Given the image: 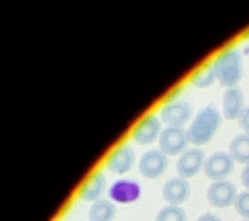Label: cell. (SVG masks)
Instances as JSON below:
<instances>
[{
	"label": "cell",
	"instance_id": "1",
	"mask_svg": "<svg viewBox=\"0 0 249 221\" xmlns=\"http://www.w3.org/2000/svg\"><path fill=\"white\" fill-rule=\"evenodd\" d=\"M220 112L213 105L200 110L187 130L189 142L194 145H203L214 137L221 125Z\"/></svg>",
	"mask_w": 249,
	"mask_h": 221
},
{
	"label": "cell",
	"instance_id": "2",
	"mask_svg": "<svg viewBox=\"0 0 249 221\" xmlns=\"http://www.w3.org/2000/svg\"><path fill=\"white\" fill-rule=\"evenodd\" d=\"M216 80L226 87H234L243 74L242 58L237 49H230L218 56L214 62Z\"/></svg>",
	"mask_w": 249,
	"mask_h": 221
},
{
	"label": "cell",
	"instance_id": "3",
	"mask_svg": "<svg viewBox=\"0 0 249 221\" xmlns=\"http://www.w3.org/2000/svg\"><path fill=\"white\" fill-rule=\"evenodd\" d=\"M189 143L186 131L180 127L167 126L162 130L159 138L160 150L167 156L181 155Z\"/></svg>",
	"mask_w": 249,
	"mask_h": 221
},
{
	"label": "cell",
	"instance_id": "4",
	"mask_svg": "<svg viewBox=\"0 0 249 221\" xmlns=\"http://www.w3.org/2000/svg\"><path fill=\"white\" fill-rule=\"evenodd\" d=\"M136 153L129 144H121L109 155L106 167L117 175H125L136 163Z\"/></svg>",
	"mask_w": 249,
	"mask_h": 221
},
{
	"label": "cell",
	"instance_id": "5",
	"mask_svg": "<svg viewBox=\"0 0 249 221\" xmlns=\"http://www.w3.org/2000/svg\"><path fill=\"white\" fill-rule=\"evenodd\" d=\"M168 165L167 155L160 150H151L141 155L139 162V170L144 178L154 180L163 175V173L167 170Z\"/></svg>",
	"mask_w": 249,
	"mask_h": 221
},
{
	"label": "cell",
	"instance_id": "6",
	"mask_svg": "<svg viewBox=\"0 0 249 221\" xmlns=\"http://www.w3.org/2000/svg\"><path fill=\"white\" fill-rule=\"evenodd\" d=\"M191 117L192 108L186 101H171L160 110V119L167 124V126L171 127L183 128Z\"/></svg>",
	"mask_w": 249,
	"mask_h": 221
},
{
	"label": "cell",
	"instance_id": "7",
	"mask_svg": "<svg viewBox=\"0 0 249 221\" xmlns=\"http://www.w3.org/2000/svg\"><path fill=\"white\" fill-rule=\"evenodd\" d=\"M237 188L230 181L214 182L207 191V199L210 205L217 208L233 206L237 197Z\"/></svg>",
	"mask_w": 249,
	"mask_h": 221
},
{
	"label": "cell",
	"instance_id": "8",
	"mask_svg": "<svg viewBox=\"0 0 249 221\" xmlns=\"http://www.w3.org/2000/svg\"><path fill=\"white\" fill-rule=\"evenodd\" d=\"M234 161L230 153L219 152L209 156L205 161L203 170L208 178L214 182L223 181L233 171Z\"/></svg>",
	"mask_w": 249,
	"mask_h": 221
},
{
	"label": "cell",
	"instance_id": "9",
	"mask_svg": "<svg viewBox=\"0 0 249 221\" xmlns=\"http://www.w3.org/2000/svg\"><path fill=\"white\" fill-rule=\"evenodd\" d=\"M206 161L205 154L197 148L188 149L179 155L176 169L179 176L188 179L194 177L204 167Z\"/></svg>",
	"mask_w": 249,
	"mask_h": 221
},
{
	"label": "cell",
	"instance_id": "10",
	"mask_svg": "<svg viewBox=\"0 0 249 221\" xmlns=\"http://www.w3.org/2000/svg\"><path fill=\"white\" fill-rule=\"evenodd\" d=\"M108 196L111 202L118 204H130L139 200L141 194L140 184L130 179L117 180L109 187Z\"/></svg>",
	"mask_w": 249,
	"mask_h": 221
},
{
	"label": "cell",
	"instance_id": "11",
	"mask_svg": "<svg viewBox=\"0 0 249 221\" xmlns=\"http://www.w3.org/2000/svg\"><path fill=\"white\" fill-rule=\"evenodd\" d=\"M162 121L154 114L145 117L132 131V138L136 144L146 145L160 138L162 132Z\"/></svg>",
	"mask_w": 249,
	"mask_h": 221
},
{
	"label": "cell",
	"instance_id": "12",
	"mask_svg": "<svg viewBox=\"0 0 249 221\" xmlns=\"http://www.w3.org/2000/svg\"><path fill=\"white\" fill-rule=\"evenodd\" d=\"M191 188L186 179L174 177L168 180L162 188L163 200L171 206H179L186 202L191 195Z\"/></svg>",
	"mask_w": 249,
	"mask_h": 221
},
{
	"label": "cell",
	"instance_id": "13",
	"mask_svg": "<svg viewBox=\"0 0 249 221\" xmlns=\"http://www.w3.org/2000/svg\"><path fill=\"white\" fill-rule=\"evenodd\" d=\"M107 188V179L101 170L95 171L82 187L79 196L86 202H97Z\"/></svg>",
	"mask_w": 249,
	"mask_h": 221
},
{
	"label": "cell",
	"instance_id": "14",
	"mask_svg": "<svg viewBox=\"0 0 249 221\" xmlns=\"http://www.w3.org/2000/svg\"><path fill=\"white\" fill-rule=\"evenodd\" d=\"M244 94L238 87H230L226 90L222 99L223 116L229 120H235L241 116L245 108Z\"/></svg>",
	"mask_w": 249,
	"mask_h": 221
},
{
	"label": "cell",
	"instance_id": "15",
	"mask_svg": "<svg viewBox=\"0 0 249 221\" xmlns=\"http://www.w3.org/2000/svg\"><path fill=\"white\" fill-rule=\"evenodd\" d=\"M116 213V206L113 202L101 199L90 206L89 221H113Z\"/></svg>",
	"mask_w": 249,
	"mask_h": 221
},
{
	"label": "cell",
	"instance_id": "16",
	"mask_svg": "<svg viewBox=\"0 0 249 221\" xmlns=\"http://www.w3.org/2000/svg\"><path fill=\"white\" fill-rule=\"evenodd\" d=\"M230 154L234 162L249 164V134H241L231 141Z\"/></svg>",
	"mask_w": 249,
	"mask_h": 221
},
{
	"label": "cell",
	"instance_id": "17",
	"mask_svg": "<svg viewBox=\"0 0 249 221\" xmlns=\"http://www.w3.org/2000/svg\"><path fill=\"white\" fill-rule=\"evenodd\" d=\"M216 80V75L214 73L213 64L210 63L203 68L199 70L196 74H195L191 78L192 85L198 87L204 88L209 85H212L213 82Z\"/></svg>",
	"mask_w": 249,
	"mask_h": 221
},
{
	"label": "cell",
	"instance_id": "18",
	"mask_svg": "<svg viewBox=\"0 0 249 221\" xmlns=\"http://www.w3.org/2000/svg\"><path fill=\"white\" fill-rule=\"evenodd\" d=\"M155 221H188L185 211L179 206H164L157 214Z\"/></svg>",
	"mask_w": 249,
	"mask_h": 221
},
{
	"label": "cell",
	"instance_id": "19",
	"mask_svg": "<svg viewBox=\"0 0 249 221\" xmlns=\"http://www.w3.org/2000/svg\"><path fill=\"white\" fill-rule=\"evenodd\" d=\"M233 206L239 215L249 220V191L238 194Z\"/></svg>",
	"mask_w": 249,
	"mask_h": 221
},
{
	"label": "cell",
	"instance_id": "20",
	"mask_svg": "<svg viewBox=\"0 0 249 221\" xmlns=\"http://www.w3.org/2000/svg\"><path fill=\"white\" fill-rule=\"evenodd\" d=\"M238 122L241 130H243L246 134H249V105L246 106L242 111L241 116L238 119Z\"/></svg>",
	"mask_w": 249,
	"mask_h": 221
},
{
	"label": "cell",
	"instance_id": "21",
	"mask_svg": "<svg viewBox=\"0 0 249 221\" xmlns=\"http://www.w3.org/2000/svg\"><path fill=\"white\" fill-rule=\"evenodd\" d=\"M241 180L242 185L249 191V164L246 165L241 171Z\"/></svg>",
	"mask_w": 249,
	"mask_h": 221
},
{
	"label": "cell",
	"instance_id": "22",
	"mask_svg": "<svg viewBox=\"0 0 249 221\" xmlns=\"http://www.w3.org/2000/svg\"><path fill=\"white\" fill-rule=\"evenodd\" d=\"M196 221H222L217 215H214L212 214H206L202 215L201 217L198 218V220Z\"/></svg>",
	"mask_w": 249,
	"mask_h": 221
},
{
	"label": "cell",
	"instance_id": "23",
	"mask_svg": "<svg viewBox=\"0 0 249 221\" xmlns=\"http://www.w3.org/2000/svg\"><path fill=\"white\" fill-rule=\"evenodd\" d=\"M249 221V220H248V221Z\"/></svg>",
	"mask_w": 249,
	"mask_h": 221
}]
</instances>
